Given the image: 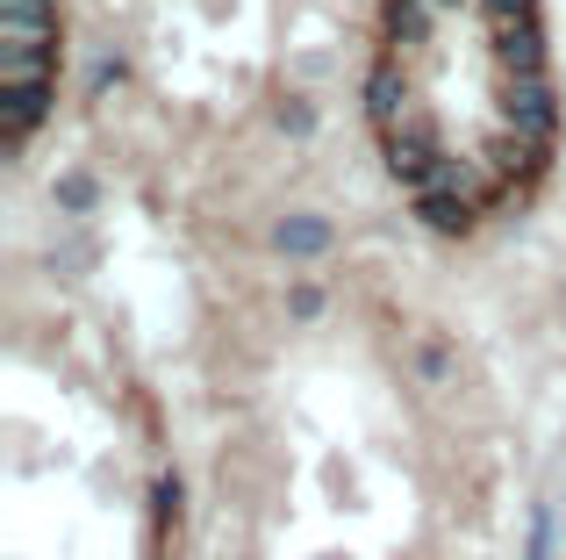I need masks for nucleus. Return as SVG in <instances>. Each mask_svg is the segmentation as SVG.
I'll use <instances>...</instances> for the list:
<instances>
[{
    "label": "nucleus",
    "instance_id": "1",
    "mask_svg": "<svg viewBox=\"0 0 566 560\" xmlns=\"http://www.w3.org/2000/svg\"><path fill=\"white\" fill-rule=\"evenodd\" d=\"M366 129L387 180L444 238L516 216L559 158L538 0H380Z\"/></svg>",
    "mask_w": 566,
    "mask_h": 560
},
{
    "label": "nucleus",
    "instance_id": "2",
    "mask_svg": "<svg viewBox=\"0 0 566 560\" xmlns=\"http://www.w3.org/2000/svg\"><path fill=\"white\" fill-rule=\"evenodd\" d=\"M57 65H65V0H0V94H8L14 152L51 115Z\"/></svg>",
    "mask_w": 566,
    "mask_h": 560
}]
</instances>
